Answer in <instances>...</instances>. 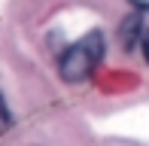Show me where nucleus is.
Here are the masks:
<instances>
[{
	"mask_svg": "<svg viewBox=\"0 0 149 146\" xmlns=\"http://www.w3.org/2000/svg\"><path fill=\"white\" fill-rule=\"evenodd\" d=\"M143 34H146L143 22H140L137 15H131V18H125V22H122L119 40H122V46H125V49H134V46H140V43H143Z\"/></svg>",
	"mask_w": 149,
	"mask_h": 146,
	"instance_id": "nucleus-2",
	"label": "nucleus"
},
{
	"mask_svg": "<svg viewBox=\"0 0 149 146\" xmlns=\"http://www.w3.org/2000/svg\"><path fill=\"white\" fill-rule=\"evenodd\" d=\"M131 6L140 9V12H149V0H131Z\"/></svg>",
	"mask_w": 149,
	"mask_h": 146,
	"instance_id": "nucleus-4",
	"label": "nucleus"
},
{
	"mask_svg": "<svg viewBox=\"0 0 149 146\" xmlns=\"http://www.w3.org/2000/svg\"><path fill=\"white\" fill-rule=\"evenodd\" d=\"M107 52V43H104V34L100 31H91V34H85L82 40H76L73 46H67L64 55H61V79L64 82H82V79H88L94 67L100 64V58H104Z\"/></svg>",
	"mask_w": 149,
	"mask_h": 146,
	"instance_id": "nucleus-1",
	"label": "nucleus"
},
{
	"mask_svg": "<svg viewBox=\"0 0 149 146\" xmlns=\"http://www.w3.org/2000/svg\"><path fill=\"white\" fill-rule=\"evenodd\" d=\"M140 49H143V55H146V61H149V28H146V34H143V43H140Z\"/></svg>",
	"mask_w": 149,
	"mask_h": 146,
	"instance_id": "nucleus-5",
	"label": "nucleus"
},
{
	"mask_svg": "<svg viewBox=\"0 0 149 146\" xmlns=\"http://www.w3.org/2000/svg\"><path fill=\"white\" fill-rule=\"evenodd\" d=\"M9 125H12V113H9V107H6L3 95H0V131H6Z\"/></svg>",
	"mask_w": 149,
	"mask_h": 146,
	"instance_id": "nucleus-3",
	"label": "nucleus"
}]
</instances>
